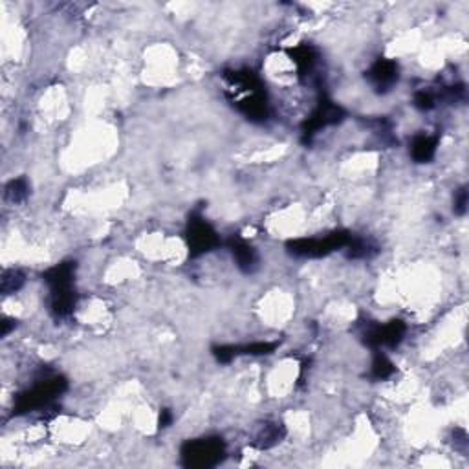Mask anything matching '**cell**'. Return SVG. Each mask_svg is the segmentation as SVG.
Wrapping results in <instances>:
<instances>
[{"label": "cell", "mask_w": 469, "mask_h": 469, "mask_svg": "<svg viewBox=\"0 0 469 469\" xmlns=\"http://www.w3.org/2000/svg\"><path fill=\"white\" fill-rule=\"evenodd\" d=\"M438 147V138L437 136H427V134H420L413 140L410 143V154L418 164H427L437 154Z\"/></svg>", "instance_id": "cell-8"}, {"label": "cell", "mask_w": 469, "mask_h": 469, "mask_svg": "<svg viewBox=\"0 0 469 469\" xmlns=\"http://www.w3.org/2000/svg\"><path fill=\"white\" fill-rule=\"evenodd\" d=\"M394 372V363L389 360L387 355L378 352V354L374 355L372 361V376L376 379H387L391 374Z\"/></svg>", "instance_id": "cell-11"}, {"label": "cell", "mask_w": 469, "mask_h": 469, "mask_svg": "<svg viewBox=\"0 0 469 469\" xmlns=\"http://www.w3.org/2000/svg\"><path fill=\"white\" fill-rule=\"evenodd\" d=\"M226 453L224 442L219 438H202V440H193L187 442L182 449V456L189 465H198V468H209V465L219 464L222 455Z\"/></svg>", "instance_id": "cell-3"}, {"label": "cell", "mask_w": 469, "mask_h": 469, "mask_svg": "<svg viewBox=\"0 0 469 469\" xmlns=\"http://www.w3.org/2000/svg\"><path fill=\"white\" fill-rule=\"evenodd\" d=\"M28 191H30V187H28V182L24 178H17V180H11L6 187V196H8L11 202H23L24 198L28 196Z\"/></svg>", "instance_id": "cell-13"}, {"label": "cell", "mask_w": 469, "mask_h": 469, "mask_svg": "<svg viewBox=\"0 0 469 469\" xmlns=\"http://www.w3.org/2000/svg\"><path fill=\"white\" fill-rule=\"evenodd\" d=\"M24 284V274L18 272V269H8L2 275V292L8 296V293H15L17 290H20Z\"/></svg>", "instance_id": "cell-12"}, {"label": "cell", "mask_w": 469, "mask_h": 469, "mask_svg": "<svg viewBox=\"0 0 469 469\" xmlns=\"http://www.w3.org/2000/svg\"><path fill=\"white\" fill-rule=\"evenodd\" d=\"M171 422H173V415H171L167 409L162 410V415H159V427H167Z\"/></svg>", "instance_id": "cell-16"}, {"label": "cell", "mask_w": 469, "mask_h": 469, "mask_svg": "<svg viewBox=\"0 0 469 469\" xmlns=\"http://www.w3.org/2000/svg\"><path fill=\"white\" fill-rule=\"evenodd\" d=\"M367 79L378 92L391 90L392 85L398 81V64L389 59H378L367 72Z\"/></svg>", "instance_id": "cell-6"}, {"label": "cell", "mask_w": 469, "mask_h": 469, "mask_svg": "<svg viewBox=\"0 0 469 469\" xmlns=\"http://www.w3.org/2000/svg\"><path fill=\"white\" fill-rule=\"evenodd\" d=\"M351 238L352 235L346 231H336L324 238H296L288 242V251L293 257L315 259V257L328 255L330 251L345 250Z\"/></svg>", "instance_id": "cell-1"}, {"label": "cell", "mask_w": 469, "mask_h": 469, "mask_svg": "<svg viewBox=\"0 0 469 469\" xmlns=\"http://www.w3.org/2000/svg\"><path fill=\"white\" fill-rule=\"evenodd\" d=\"M283 434H284V429L281 427L279 424L264 425V429L260 431L257 444H259L260 447H272V446H275V444L281 442Z\"/></svg>", "instance_id": "cell-10"}, {"label": "cell", "mask_w": 469, "mask_h": 469, "mask_svg": "<svg viewBox=\"0 0 469 469\" xmlns=\"http://www.w3.org/2000/svg\"><path fill=\"white\" fill-rule=\"evenodd\" d=\"M187 240H189V250L191 255H202L213 250L214 246H219V235L211 228L209 224L205 222L204 219H193L189 222V229H187Z\"/></svg>", "instance_id": "cell-4"}, {"label": "cell", "mask_w": 469, "mask_h": 469, "mask_svg": "<svg viewBox=\"0 0 469 469\" xmlns=\"http://www.w3.org/2000/svg\"><path fill=\"white\" fill-rule=\"evenodd\" d=\"M415 106L418 110H431L434 106V97L429 92H418L415 96Z\"/></svg>", "instance_id": "cell-14"}, {"label": "cell", "mask_w": 469, "mask_h": 469, "mask_svg": "<svg viewBox=\"0 0 469 469\" xmlns=\"http://www.w3.org/2000/svg\"><path fill=\"white\" fill-rule=\"evenodd\" d=\"M290 55H292V61L296 63L297 72L301 73V75H310L314 72V66L317 63V51L308 44H301L290 50Z\"/></svg>", "instance_id": "cell-9"}, {"label": "cell", "mask_w": 469, "mask_h": 469, "mask_svg": "<svg viewBox=\"0 0 469 469\" xmlns=\"http://www.w3.org/2000/svg\"><path fill=\"white\" fill-rule=\"evenodd\" d=\"M64 389H66V379L61 378V376L41 379V382H37L32 389H28L24 394L18 396L15 410L20 415V413H30V410L41 409V407L48 406L55 396H59Z\"/></svg>", "instance_id": "cell-2"}, {"label": "cell", "mask_w": 469, "mask_h": 469, "mask_svg": "<svg viewBox=\"0 0 469 469\" xmlns=\"http://www.w3.org/2000/svg\"><path fill=\"white\" fill-rule=\"evenodd\" d=\"M465 209H468V191L462 187L455 195V213L464 214Z\"/></svg>", "instance_id": "cell-15"}, {"label": "cell", "mask_w": 469, "mask_h": 469, "mask_svg": "<svg viewBox=\"0 0 469 469\" xmlns=\"http://www.w3.org/2000/svg\"><path fill=\"white\" fill-rule=\"evenodd\" d=\"M341 119H343L341 106H337L336 103H332V101L324 99L315 106V110L312 112L310 118L306 119L303 134L310 140V138L314 136V134H317L321 128L337 123V121H341Z\"/></svg>", "instance_id": "cell-5"}, {"label": "cell", "mask_w": 469, "mask_h": 469, "mask_svg": "<svg viewBox=\"0 0 469 469\" xmlns=\"http://www.w3.org/2000/svg\"><path fill=\"white\" fill-rule=\"evenodd\" d=\"M229 250H231L233 259H235L237 266L244 274H251L257 268V264H259V255H257V251L248 242L233 238V240H229Z\"/></svg>", "instance_id": "cell-7"}]
</instances>
